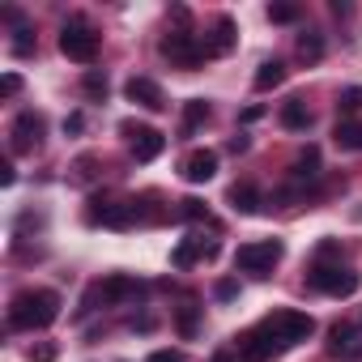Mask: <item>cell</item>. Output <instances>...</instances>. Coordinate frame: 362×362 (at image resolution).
Masks as SVG:
<instances>
[{
  "mask_svg": "<svg viewBox=\"0 0 362 362\" xmlns=\"http://www.w3.org/2000/svg\"><path fill=\"white\" fill-rule=\"evenodd\" d=\"M56 315H60V294H56V290L30 286V290H18V294L9 298V328L35 332V328L56 324Z\"/></svg>",
  "mask_w": 362,
  "mask_h": 362,
  "instance_id": "obj_1",
  "label": "cell"
},
{
  "mask_svg": "<svg viewBox=\"0 0 362 362\" xmlns=\"http://www.w3.org/2000/svg\"><path fill=\"white\" fill-rule=\"evenodd\" d=\"M307 286L311 290H320V294H328V298H349V294H358V286H362V277L349 269V264H328V260H315L311 264V273H307Z\"/></svg>",
  "mask_w": 362,
  "mask_h": 362,
  "instance_id": "obj_2",
  "label": "cell"
},
{
  "mask_svg": "<svg viewBox=\"0 0 362 362\" xmlns=\"http://www.w3.org/2000/svg\"><path fill=\"white\" fill-rule=\"evenodd\" d=\"M281 256H286V243L281 239H256V243H243L235 252V269L239 273H252V277H269Z\"/></svg>",
  "mask_w": 362,
  "mask_h": 362,
  "instance_id": "obj_3",
  "label": "cell"
},
{
  "mask_svg": "<svg viewBox=\"0 0 362 362\" xmlns=\"http://www.w3.org/2000/svg\"><path fill=\"white\" fill-rule=\"evenodd\" d=\"M260 324H264V328L286 345V349H290V345H298V341H307V337L315 332V320H311L307 311H273V315H264Z\"/></svg>",
  "mask_w": 362,
  "mask_h": 362,
  "instance_id": "obj_4",
  "label": "cell"
},
{
  "mask_svg": "<svg viewBox=\"0 0 362 362\" xmlns=\"http://www.w3.org/2000/svg\"><path fill=\"white\" fill-rule=\"evenodd\" d=\"M60 52H64L69 60H77V64H90V60L98 56V35H94L81 18H73V22H64V30H60Z\"/></svg>",
  "mask_w": 362,
  "mask_h": 362,
  "instance_id": "obj_5",
  "label": "cell"
},
{
  "mask_svg": "<svg viewBox=\"0 0 362 362\" xmlns=\"http://www.w3.org/2000/svg\"><path fill=\"white\" fill-rule=\"evenodd\" d=\"M277 354H286V345H281L264 324H256L252 332H243V337L235 341V358H239V362H269V358H277Z\"/></svg>",
  "mask_w": 362,
  "mask_h": 362,
  "instance_id": "obj_6",
  "label": "cell"
},
{
  "mask_svg": "<svg viewBox=\"0 0 362 362\" xmlns=\"http://www.w3.org/2000/svg\"><path fill=\"white\" fill-rule=\"evenodd\" d=\"M162 56H166L175 69H201V64H205V47H201V39L188 35V30L166 35V39H162Z\"/></svg>",
  "mask_w": 362,
  "mask_h": 362,
  "instance_id": "obj_7",
  "label": "cell"
},
{
  "mask_svg": "<svg viewBox=\"0 0 362 362\" xmlns=\"http://www.w3.org/2000/svg\"><path fill=\"white\" fill-rule=\"evenodd\" d=\"M124 136H128V149H132L136 162H153L166 149V136L149 124H124Z\"/></svg>",
  "mask_w": 362,
  "mask_h": 362,
  "instance_id": "obj_8",
  "label": "cell"
},
{
  "mask_svg": "<svg viewBox=\"0 0 362 362\" xmlns=\"http://www.w3.org/2000/svg\"><path fill=\"white\" fill-rule=\"evenodd\" d=\"M9 136H13V153H35V149L43 145V115H35V111H22V115L13 119Z\"/></svg>",
  "mask_w": 362,
  "mask_h": 362,
  "instance_id": "obj_9",
  "label": "cell"
},
{
  "mask_svg": "<svg viewBox=\"0 0 362 362\" xmlns=\"http://www.w3.org/2000/svg\"><path fill=\"white\" fill-rule=\"evenodd\" d=\"M86 218H90L94 226L103 222V226H115V230H124V226H132V222H136V201H132V205H128V201H94Z\"/></svg>",
  "mask_w": 362,
  "mask_h": 362,
  "instance_id": "obj_10",
  "label": "cell"
},
{
  "mask_svg": "<svg viewBox=\"0 0 362 362\" xmlns=\"http://www.w3.org/2000/svg\"><path fill=\"white\" fill-rule=\"evenodd\" d=\"M132 294H136V281H132V277H124V273H115V277L98 281V286L86 294V311H90L98 298H103V307H107V303H124V298H132Z\"/></svg>",
  "mask_w": 362,
  "mask_h": 362,
  "instance_id": "obj_11",
  "label": "cell"
},
{
  "mask_svg": "<svg viewBox=\"0 0 362 362\" xmlns=\"http://www.w3.org/2000/svg\"><path fill=\"white\" fill-rule=\"evenodd\" d=\"M201 47H205V60H218V56L235 52V22H230V18H218L214 30L201 39Z\"/></svg>",
  "mask_w": 362,
  "mask_h": 362,
  "instance_id": "obj_12",
  "label": "cell"
},
{
  "mask_svg": "<svg viewBox=\"0 0 362 362\" xmlns=\"http://www.w3.org/2000/svg\"><path fill=\"white\" fill-rule=\"evenodd\" d=\"M214 175H218V153L214 149H192L184 158V179L188 184H209Z\"/></svg>",
  "mask_w": 362,
  "mask_h": 362,
  "instance_id": "obj_13",
  "label": "cell"
},
{
  "mask_svg": "<svg viewBox=\"0 0 362 362\" xmlns=\"http://www.w3.org/2000/svg\"><path fill=\"white\" fill-rule=\"evenodd\" d=\"M124 94H128L132 103H141L145 111H162V107H166V98H162V90H158V81H149V77H132V81L124 86Z\"/></svg>",
  "mask_w": 362,
  "mask_h": 362,
  "instance_id": "obj_14",
  "label": "cell"
},
{
  "mask_svg": "<svg viewBox=\"0 0 362 362\" xmlns=\"http://www.w3.org/2000/svg\"><path fill=\"white\" fill-rule=\"evenodd\" d=\"M201 256H205V260H209V256H218V243H205V239H184V243L175 247L170 264H175V269H192Z\"/></svg>",
  "mask_w": 362,
  "mask_h": 362,
  "instance_id": "obj_15",
  "label": "cell"
},
{
  "mask_svg": "<svg viewBox=\"0 0 362 362\" xmlns=\"http://www.w3.org/2000/svg\"><path fill=\"white\" fill-rule=\"evenodd\" d=\"M328 354H332V358H358V354H362V345H358V337H354L349 324H332V332H328Z\"/></svg>",
  "mask_w": 362,
  "mask_h": 362,
  "instance_id": "obj_16",
  "label": "cell"
},
{
  "mask_svg": "<svg viewBox=\"0 0 362 362\" xmlns=\"http://www.w3.org/2000/svg\"><path fill=\"white\" fill-rule=\"evenodd\" d=\"M281 124H286L290 132H307V128H311V111H307V103H303V98H290V103L281 107Z\"/></svg>",
  "mask_w": 362,
  "mask_h": 362,
  "instance_id": "obj_17",
  "label": "cell"
},
{
  "mask_svg": "<svg viewBox=\"0 0 362 362\" xmlns=\"http://www.w3.org/2000/svg\"><path fill=\"white\" fill-rule=\"evenodd\" d=\"M281 81H286V64H281V60H264V64L256 69V77H252L256 90H277Z\"/></svg>",
  "mask_w": 362,
  "mask_h": 362,
  "instance_id": "obj_18",
  "label": "cell"
},
{
  "mask_svg": "<svg viewBox=\"0 0 362 362\" xmlns=\"http://www.w3.org/2000/svg\"><path fill=\"white\" fill-rule=\"evenodd\" d=\"M294 179H298V184H303V179H315L320 175V149L315 145H307L298 158H294V170H290Z\"/></svg>",
  "mask_w": 362,
  "mask_h": 362,
  "instance_id": "obj_19",
  "label": "cell"
},
{
  "mask_svg": "<svg viewBox=\"0 0 362 362\" xmlns=\"http://www.w3.org/2000/svg\"><path fill=\"white\" fill-rule=\"evenodd\" d=\"M205 119H209V103L205 98H188L184 103V136H192Z\"/></svg>",
  "mask_w": 362,
  "mask_h": 362,
  "instance_id": "obj_20",
  "label": "cell"
},
{
  "mask_svg": "<svg viewBox=\"0 0 362 362\" xmlns=\"http://www.w3.org/2000/svg\"><path fill=\"white\" fill-rule=\"evenodd\" d=\"M230 205H235L239 214H256V209H260V192H256L252 184H235V188H230Z\"/></svg>",
  "mask_w": 362,
  "mask_h": 362,
  "instance_id": "obj_21",
  "label": "cell"
},
{
  "mask_svg": "<svg viewBox=\"0 0 362 362\" xmlns=\"http://www.w3.org/2000/svg\"><path fill=\"white\" fill-rule=\"evenodd\" d=\"M324 56V35H315V30H307V35H298V60H307V64H315Z\"/></svg>",
  "mask_w": 362,
  "mask_h": 362,
  "instance_id": "obj_22",
  "label": "cell"
},
{
  "mask_svg": "<svg viewBox=\"0 0 362 362\" xmlns=\"http://www.w3.org/2000/svg\"><path fill=\"white\" fill-rule=\"evenodd\" d=\"M332 136H337V145H341V149H362V124H349V119H341Z\"/></svg>",
  "mask_w": 362,
  "mask_h": 362,
  "instance_id": "obj_23",
  "label": "cell"
},
{
  "mask_svg": "<svg viewBox=\"0 0 362 362\" xmlns=\"http://www.w3.org/2000/svg\"><path fill=\"white\" fill-rule=\"evenodd\" d=\"M337 111H341V115H358V111H362V86H349V90H341V98H337Z\"/></svg>",
  "mask_w": 362,
  "mask_h": 362,
  "instance_id": "obj_24",
  "label": "cell"
},
{
  "mask_svg": "<svg viewBox=\"0 0 362 362\" xmlns=\"http://www.w3.org/2000/svg\"><path fill=\"white\" fill-rule=\"evenodd\" d=\"M269 22H277V26L298 22V5H269Z\"/></svg>",
  "mask_w": 362,
  "mask_h": 362,
  "instance_id": "obj_25",
  "label": "cell"
},
{
  "mask_svg": "<svg viewBox=\"0 0 362 362\" xmlns=\"http://www.w3.org/2000/svg\"><path fill=\"white\" fill-rule=\"evenodd\" d=\"M81 86H86V94H90V98H107V77H103L98 69H90Z\"/></svg>",
  "mask_w": 362,
  "mask_h": 362,
  "instance_id": "obj_26",
  "label": "cell"
},
{
  "mask_svg": "<svg viewBox=\"0 0 362 362\" xmlns=\"http://www.w3.org/2000/svg\"><path fill=\"white\" fill-rule=\"evenodd\" d=\"M184 209H179V218H188V222H201V218H209V209L201 205V201H179Z\"/></svg>",
  "mask_w": 362,
  "mask_h": 362,
  "instance_id": "obj_27",
  "label": "cell"
},
{
  "mask_svg": "<svg viewBox=\"0 0 362 362\" xmlns=\"http://www.w3.org/2000/svg\"><path fill=\"white\" fill-rule=\"evenodd\" d=\"M179 332H184V337H192V332H197V307H192V303L179 311Z\"/></svg>",
  "mask_w": 362,
  "mask_h": 362,
  "instance_id": "obj_28",
  "label": "cell"
},
{
  "mask_svg": "<svg viewBox=\"0 0 362 362\" xmlns=\"http://www.w3.org/2000/svg\"><path fill=\"white\" fill-rule=\"evenodd\" d=\"M13 35H18V39H13V52H18V56H30V47H35V43H30V26H18Z\"/></svg>",
  "mask_w": 362,
  "mask_h": 362,
  "instance_id": "obj_29",
  "label": "cell"
},
{
  "mask_svg": "<svg viewBox=\"0 0 362 362\" xmlns=\"http://www.w3.org/2000/svg\"><path fill=\"white\" fill-rule=\"evenodd\" d=\"M22 90V77L18 73H5V77H0V94H5V98H13Z\"/></svg>",
  "mask_w": 362,
  "mask_h": 362,
  "instance_id": "obj_30",
  "label": "cell"
},
{
  "mask_svg": "<svg viewBox=\"0 0 362 362\" xmlns=\"http://www.w3.org/2000/svg\"><path fill=\"white\" fill-rule=\"evenodd\" d=\"M145 362H184V354H179V349H153Z\"/></svg>",
  "mask_w": 362,
  "mask_h": 362,
  "instance_id": "obj_31",
  "label": "cell"
},
{
  "mask_svg": "<svg viewBox=\"0 0 362 362\" xmlns=\"http://www.w3.org/2000/svg\"><path fill=\"white\" fill-rule=\"evenodd\" d=\"M30 358H35V362H52L56 349H52V345H39V349H30Z\"/></svg>",
  "mask_w": 362,
  "mask_h": 362,
  "instance_id": "obj_32",
  "label": "cell"
},
{
  "mask_svg": "<svg viewBox=\"0 0 362 362\" xmlns=\"http://www.w3.org/2000/svg\"><path fill=\"white\" fill-rule=\"evenodd\" d=\"M81 124H86V119H81V111H73V115L64 119V132H81Z\"/></svg>",
  "mask_w": 362,
  "mask_h": 362,
  "instance_id": "obj_33",
  "label": "cell"
},
{
  "mask_svg": "<svg viewBox=\"0 0 362 362\" xmlns=\"http://www.w3.org/2000/svg\"><path fill=\"white\" fill-rule=\"evenodd\" d=\"M13 179H18V175H13V166L5 162V166H0V184H5V188H9V184H13Z\"/></svg>",
  "mask_w": 362,
  "mask_h": 362,
  "instance_id": "obj_34",
  "label": "cell"
},
{
  "mask_svg": "<svg viewBox=\"0 0 362 362\" xmlns=\"http://www.w3.org/2000/svg\"><path fill=\"white\" fill-rule=\"evenodd\" d=\"M235 290H239L235 281H222V286H218V298H235Z\"/></svg>",
  "mask_w": 362,
  "mask_h": 362,
  "instance_id": "obj_35",
  "label": "cell"
},
{
  "mask_svg": "<svg viewBox=\"0 0 362 362\" xmlns=\"http://www.w3.org/2000/svg\"><path fill=\"white\" fill-rule=\"evenodd\" d=\"M358 324H362V315H358Z\"/></svg>",
  "mask_w": 362,
  "mask_h": 362,
  "instance_id": "obj_36",
  "label": "cell"
}]
</instances>
